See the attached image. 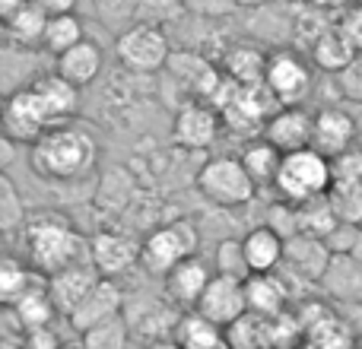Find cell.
Returning a JSON list of instances; mask_svg holds the SVG:
<instances>
[{
	"instance_id": "obj_1",
	"label": "cell",
	"mask_w": 362,
	"mask_h": 349,
	"mask_svg": "<svg viewBox=\"0 0 362 349\" xmlns=\"http://www.w3.org/2000/svg\"><path fill=\"white\" fill-rule=\"evenodd\" d=\"M32 172L45 181H80L99 165V143L80 124L51 127L29 150Z\"/></svg>"
},
{
	"instance_id": "obj_2",
	"label": "cell",
	"mask_w": 362,
	"mask_h": 349,
	"mask_svg": "<svg viewBox=\"0 0 362 349\" xmlns=\"http://www.w3.org/2000/svg\"><path fill=\"white\" fill-rule=\"evenodd\" d=\"M29 267L38 276H54L61 270L89 261V238L80 235L74 223L61 213H35L23 229Z\"/></svg>"
},
{
	"instance_id": "obj_3",
	"label": "cell",
	"mask_w": 362,
	"mask_h": 349,
	"mask_svg": "<svg viewBox=\"0 0 362 349\" xmlns=\"http://www.w3.org/2000/svg\"><path fill=\"white\" fill-rule=\"evenodd\" d=\"M334 184V169H331V159L318 150H299V153H289L283 156L280 174H276V200H286L293 206L302 203H312L318 197H327Z\"/></svg>"
},
{
	"instance_id": "obj_4",
	"label": "cell",
	"mask_w": 362,
	"mask_h": 349,
	"mask_svg": "<svg viewBox=\"0 0 362 349\" xmlns=\"http://www.w3.org/2000/svg\"><path fill=\"white\" fill-rule=\"evenodd\" d=\"M197 244H200V232L191 219H169V223L156 225L144 235L140 242V267L150 276H165L185 264L187 257H197Z\"/></svg>"
},
{
	"instance_id": "obj_5",
	"label": "cell",
	"mask_w": 362,
	"mask_h": 349,
	"mask_svg": "<svg viewBox=\"0 0 362 349\" xmlns=\"http://www.w3.org/2000/svg\"><path fill=\"white\" fill-rule=\"evenodd\" d=\"M197 194L206 203L219 206V210H238L248 206L257 194V184L251 181V174L245 172L238 156H213L197 169Z\"/></svg>"
},
{
	"instance_id": "obj_6",
	"label": "cell",
	"mask_w": 362,
	"mask_h": 349,
	"mask_svg": "<svg viewBox=\"0 0 362 349\" xmlns=\"http://www.w3.org/2000/svg\"><path fill=\"white\" fill-rule=\"evenodd\" d=\"M172 38L159 25L137 23L115 38V57L134 76H156L172 61Z\"/></svg>"
},
{
	"instance_id": "obj_7",
	"label": "cell",
	"mask_w": 362,
	"mask_h": 349,
	"mask_svg": "<svg viewBox=\"0 0 362 349\" xmlns=\"http://www.w3.org/2000/svg\"><path fill=\"white\" fill-rule=\"evenodd\" d=\"M264 89H267V95L276 102V108L305 105V99L315 89L308 54H302V51H296V48L270 51L267 73H264Z\"/></svg>"
},
{
	"instance_id": "obj_8",
	"label": "cell",
	"mask_w": 362,
	"mask_h": 349,
	"mask_svg": "<svg viewBox=\"0 0 362 349\" xmlns=\"http://www.w3.org/2000/svg\"><path fill=\"white\" fill-rule=\"evenodd\" d=\"M89 264L102 276L118 280L140 264V242L124 229H99L89 235Z\"/></svg>"
},
{
	"instance_id": "obj_9",
	"label": "cell",
	"mask_w": 362,
	"mask_h": 349,
	"mask_svg": "<svg viewBox=\"0 0 362 349\" xmlns=\"http://www.w3.org/2000/svg\"><path fill=\"white\" fill-rule=\"evenodd\" d=\"M223 131V114L210 102H185L172 114V140L181 150H210Z\"/></svg>"
},
{
	"instance_id": "obj_10",
	"label": "cell",
	"mask_w": 362,
	"mask_h": 349,
	"mask_svg": "<svg viewBox=\"0 0 362 349\" xmlns=\"http://www.w3.org/2000/svg\"><path fill=\"white\" fill-rule=\"evenodd\" d=\"M296 16H299V4L289 0H274L267 6L248 10L242 29L251 35V42H264L270 48H293L296 42Z\"/></svg>"
},
{
	"instance_id": "obj_11",
	"label": "cell",
	"mask_w": 362,
	"mask_h": 349,
	"mask_svg": "<svg viewBox=\"0 0 362 349\" xmlns=\"http://www.w3.org/2000/svg\"><path fill=\"white\" fill-rule=\"evenodd\" d=\"M312 137H315V112H308L305 105L274 108L270 118L264 121V140L274 143L283 156L308 150V146H312Z\"/></svg>"
},
{
	"instance_id": "obj_12",
	"label": "cell",
	"mask_w": 362,
	"mask_h": 349,
	"mask_svg": "<svg viewBox=\"0 0 362 349\" xmlns=\"http://www.w3.org/2000/svg\"><path fill=\"white\" fill-rule=\"evenodd\" d=\"M48 121H45L42 108H38L35 95L29 86L16 89L4 99V134L13 143H38L48 134Z\"/></svg>"
},
{
	"instance_id": "obj_13",
	"label": "cell",
	"mask_w": 362,
	"mask_h": 349,
	"mask_svg": "<svg viewBox=\"0 0 362 349\" xmlns=\"http://www.w3.org/2000/svg\"><path fill=\"white\" fill-rule=\"evenodd\" d=\"M124 308H127V295H124V289H121V283L102 276L93 286V292L80 302V308H76L67 321L76 333H86V331H93V327L105 324V321L121 318Z\"/></svg>"
},
{
	"instance_id": "obj_14",
	"label": "cell",
	"mask_w": 362,
	"mask_h": 349,
	"mask_svg": "<svg viewBox=\"0 0 362 349\" xmlns=\"http://www.w3.org/2000/svg\"><path fill=\"white\" fill-rule=\"evenodd\" d=\"M197 312L204 318H210L213 324H219L223 331H229L235 321H242L248 314V295H245L242 280H229V276H213L206 292L200 295Z\"/></svg>"
},
{
	"instance_id": "obj_15",
	"label": "cell",
	"mask_w": 362,
	"mask_h": 349,
	"mask_svg": "<svg viewBox=\"0 0 362 349\" xmlns=\"http://www.w3.org/2000/svg\"><path fill=\"white\" fill-rule=\"evenodd\" d=\"M32 95H35L38 108H42L48 127H61V124H74V114L80 108V89L74 83H67L57 70L42 73L29 83Z\"/></svg>"
},
{
	"instance_id": "obj_16",
	"label": "cell",
	"mask_w": 362,
	"mask_h": 349,
	"mask_svg": "<svg viewBox=\"0 0 362 349\" xmlns=\"http://www.w3.org/2000/svg\"><path fill=\"white\" fill-rule=\"evenodd\" d=\"M356 118L340 105H321L315 112V137H312V150L325 153L327 159H337L340 153L356 146Z\"/></svg>"
},
{
	"instance_id": "obj_17",
	"label": "cell",
	"mask_w": 362,
	"mask_h": 349,
	"mask_svg": "<svg viewBox=\"0 0 362 349\" xmlns=\"http://www.w3.org/2000/svg\"><path fill=\"white\" fill-rule=\"evenodd\" d=\"M331 261H334V254H331V248H327L325 238L302 235L299 232L296 238H289L286 242V254H283V267L280 270H289V273L299 276V280L321 286V280H325Z\"/></svg>"
},
{
	"instance_id": "obj_18",
	"label": "cell",
	"mask_w": 362,
	"mask_h": 349,
	"mask_svg": "<svg viewBox=\"0 0 362 349\" xmlns=\"http://www.w3.org/2000/svg\"><path fill=\"white\" fill-rule=\"evenodd\" d=\"M99 280H102V273L89 261L74 264V267H67V270H61V273L48 276V295H51V302H54L57 314L70 318V314L80 308V302L93 292V286Z\"/></svg>"
},
{
	"instance_id": "obj_19",
	"label": "cell",
	"mask_w": 362,
	"mask_h": 349,
	"mask_svg": "<svg viewBox=\"0 0 362 349\" xmlns=\"http://www.w3.org/2000/svg\"><path fill=\"white\" fill-rule=\"evenodd\" d=\"M267 57H270V51H264L261 45H255L251 38H245V42L226 45L223 57H219V70H223L235 86L255 89V86H264Z\"/></svg>"
},
{
	"instance_id": "obj_20",
	"label": "cell",
	"mask_w": 362,
	"mask_h": 349,
	"mask_svg": "<svg viewBox=\"0 0 362 349\" xmlns=\"http://www.w3.org/2000/svg\"><path fill=\"white\" fill-rule=\"evenodd\" d=\"M213 276H216V270H210L200 257H187L185 264H178V267L163 280L165 299H169L175 308L191 312V308H197L200 295L206 292Z\"/></svg>"
},
{
	"instance_id": "obj_21",
	"label": "cell",
	"mask_w": 362,
	"mask_h": 349,
	"mask_svg": "<svg viewBox=\"0 0 362 349\" xmlns=\"http://www.w3.org/2000/svg\"><path fill=\"white\" fill-rule=\"evenodd\" d=\"M54 70L67 83H74L76 89H86V86H93L102 76V70H105V54H102V48L93 38H83L67 54L54 57Z\"/></svg>"
},
{
	"instance_id": "obj_22",
	"label": "cell",
	"mask_w": 362,
	"mask_h": 349,
	"mask_svg": "<svg viewBox=\"0 0 362 349\" xmlns=\"http://www.w3.org/2000/svg\"><path fill=\"white\" fill-rule=\"evenodd\" d=\"M245 257H248L251 273H276L283 267V254H286V238L274 232L267 223L255 225L242 235Z\"/></svg>"
},
{
	"instance_id": "obj_23",
	"label": "cell",
	"mask_w": 362,
	"mask_h": 349,
	"mask_svg": "<svg viewBox=\"0 0 362 349\" xmlns=\"http://www.w3.org/2000/svg\"><path fill=\"white\" fill-rule=\"evenodd\" d=\"M321 292L344 305H362V264L350 254H337L321 280Z\"/></svg>"
},
{
	"instance_id": "obj_24",
	"label": "cell",
	"mask_w": 362,
	"mask_h": 349,
	"mask_svg": "<svg viewBox=\"0 0 362 349\" xmlns=\"http://www.w3.org/2000/svg\"><path fill=\"white\" fill-rule=\"evenodd\" d=\"M229 349H280V318H261V314H245L242 321L226 331Z\"/></svg>"
},
{
	"instance_id": "obj_25",
	"label": "cell",
	"mask_w": 362,
	"mask_h": 349,
	"mask_svg": "<svg viewBox=\"0 0 362 349\" xmlns=\"http://www.w3.org/2000/svg\"><path fill=\"white\" fill-rule=\"evenodd\" d=\"M245 295H248V312L261 318H280L286 308V280L276 273H251L245 280Z\"/></svg>"
},
{
	"instance_id": "obj_26",
	"label": "cell",
	"mask_w": 362,
	"mask_h": 349,
	"mask_svg": "<svg viewBox=\"0 0 362 349\" xmlns=\"http://www.w3.org/2000/svg\"><path fill=\"white\" fill-rule=\"evenodd\" d=\"M356 54L359 51L346 42V35L337 29V23H334V29H327L325 35L318 38V45L308 51V61H312L325 76H340L353 61H356Z\"/></svg>"
},
{
	"instance_id": "obj_27",
	"label": "cell",
	"mask_w": 362,
	"mask_h": 349,
	"mask_svg": "<svg viewBox=\"0 0 362 349\" xmlns=\"http://www.w3.org/2000/svg\"><path fill=\"white\" fill-rule=\"evenodd\" d=\"M175 343L181 349H229L226 346V331L219 324H213L210 318L191 308V312H181L178 327H175Z\"/></svg>"
},
{
	"instance_id": "obj_28",
	"label": "cell",
	"mask_w": 362,
	"mask_h": 349,
	"mask_svg": "<svg viewBox=\"0 0 362 349\" xmlns=\"http://www.w3.org/2000/svg\"><path fill=\"white\" fill-rule=\"evenodd\" d=\"M48 13L42 10V6L32 0L25 10H19L13 19H6L4 23V32H6V42L13 45V48H25V51H35L42 48L45 42V29H48Z\"/></svg>"
},
{
	"instance_id": "obj_29",
	"label": "cell",
	"mask_w": 362,
	"mask_h": 349,
	"mask_svg": "<svg viewBox=\"0 0 362 349\" xmlns=\"http://www.w3.org/2000/svg\"><path fill=\"white\" fill-rule=\"evenodd\" d=\"M238 159H242L245 172L251 174V181L257 184V191L276 184V174H280V165H283V153L276 150L274 143H267V140H255L251 146H245V153Z\"/></svg>"
},
{
	"instance_id": "obj_30",
	"label": "cell",
	"mask_w": 362,
	"mask_h": 349,
	"mask_svg": "<svg viewBox=\"0 0 362 349\" xmlns=\"http://www.w3.org/2000/svg\"><path fill=\"white\" fill-rule=\"evenodd\" d=\"M86 38V29H83V19L76 13H61V16H51L48 19V29H45V42H42V51L51 57H61L67 54L70 48Z\"/></svg>"
},
{
	"instance_id": "obj_31",
	"label": "cell",
	"mask_w": 362,
	"mask_h": 349,
	"mask_svg": "<svg viewBox=\"0 0 362 349\" xmlns=\"http://www.w3.org/2000/svg\"><path fill=\"white\" fill-rule=\"evenodd\" d=\"M32 283H35L32 267H25L16 257H4V264H0V299H4L6 308L19 305L29 292H35Z\"/></svg>"
},
{
	"instance_id": "obj_32",
	"label": "cell",
	"mask_w": 362,
	"mask_h": 349,
	"mask_svg": "<svg viewBox=\"0 0 362 349\" xmlns=\"http://www.w3.org/2000/svg\"><path fill=\"white\" fill-rule=\"evenodd\" d=\"M327 29H334L331 23V13L318 10V6H308V4H299V16H296V42L293 48L308 54V51L318 45V38L325 35Z\"/></svg>"
},
{
	"instance_id": "obj_33",
	"label": "cell",
	"mask_w": 362,
	"mask_h": 349,
	"mask_svg": "<svg viewBox=\"0 0 362 349\" xmlns=\"http://www.w3.org/2000/svg\"><path fill=\"white\" fill-rule=\"evenodd\" d=\"M29 216H25V200L19 187L13 184L10 174H0V232L4 235H16L25 229Z\"/></svg>"
},
{
	"instance_id": "obj_34",
	"label": "cell",
	"mask_w": 362,
	"mask_h": 349,
	"mask_svg": "<svg viewBox=\"0 0 362 349\" xmlns=\"http://www.w3.org/2000/svg\"><path fill=\"white\" fill-rule=\"evenodd\" d=\"M337 225H340V219H337V213H334V206L327 197H318V200H312V203L299 206V232L302 235L327 238Z\"/></svg>"
},
{
	"instance_id": "obj_35",
	"label": "cell",
	"mask_w": 362,
	"mask_h": 349,
	"mask_svg": "<svg viewBox=\"0 0 362 349\" xmlns=\"http://www.w3.org/2000/svg\"><path fill=\"white\" fill-rule=\"evenodd\" d=\"M93 10H95V19L108 32H115V38H118L121 32L137 25L140 0H93Z\"/></svg>"
},
{
	"instance_id": "obj_36",
	"label": "cell",
	"mask_w": 362,
	"mask_h": 349,
	"mask_svg": "<svg viewBox=\"0 0 362 349\" xmlns=\"http://www.w3.org/2000/svg\"><path fill=\"white\" fill-rule=\"evenodd\" d=\"M213 270L219 276H229V280H248L251 267H248V257H245V244L242 238H223L213 251Z\"/></svg>"
},
{
	"instance_id": "obj_37",
	"label": "cell",
	"mask_w": 362,
	"mask_h": 349,
	"mask_svg": "<svg viewBox=\"0 0 362 349\" xmlns=\"http://www.w3.org/2000/svg\"><path fill=\"white\" fill-rule=\"evenodd\" d=\"M83 337V349H127V340H131V324H127V318L121 314V318L115 321H105V324L93 327V331L80 333Z\"/></svg>"
},
{
	"instance_id": "obj_38",
	"label": "cell",
	"mask_w": 362,
	"mask_h": 349,
	"mask_svg": "<svg viewBox=\"0 0 362 349\" xmlns=\"http://www.w3.org/2000/svg\"><path fill=\"white\" fill-rule=\"evenodd\" d=\"M327 200H331L340 223L362 225V184H337L334 181L331 191H327Z\"/></svg>"
},
{
	"instance_id": "obj_39",
	"label": "cell",
	"mask_w": 362,
	"mask_h": 349,
	"mask_svg": "<svg viewBox=\"0 0 362 349\" xmlns=\"http://www.w3.org/2000/svg\"><path fill=\"white\" fill-rule=\"evenodd\" d=\"M187 13L185 0H140L137 10V23L146 25H159V29H169L175 25L181 16Z\"/></svg>"
},
{
	"instance_id": "obj_40",
	"label": "cell",
	"mask_w": 362,
	"mask_h": 349,
	"mask_svg": "<svg viewBox=\"0 0 362 349\" xmlns=\"http://www.w3.org/2000/svg\"><path fill=\"white\" fill-rule=\"evenodd\" d=\"M264 223H267L274 232H280V235L289 242V238L299 235V206L286 203V200H276V203L267 210V219H264Z\"/></svg>"
},
{
	"instance_id": "obj_41",
	"label": "cell",
	"mask_w": 362,
	"mask_h": 349,
	"mask_svg": "<svg viewBox=\"0 0 362 349\" xmlns=\"http://www.w3.org/2000/svg\"><path fill=\"white\" fill-rule=\"evenodd\" d=\"M331 169L337 184H362V146H353L337 159H331Z\"/></svg>"
},
{
	"instance_id": "obj_42",
	"label": "cell",
	"mask_w": 362,
	"mask_h": 349,
	"mask_svg": "<svg viewBox=\"0 0 362 349\" xmlns=\"http://www.w3.org/2000/svg\"><path fill=\"white\" fill-rule=\"evenodd\" d=\"M185 6L191 16L210 19V23H223V19H229L238 10L235 0H185Z\"/></svg>"
},
{
	"instance_id": "obj_43",
	"label": "cell",
	"mask_w": 362,
	"mask_h": 349,
	"mask_svg": "<svg viewBox=\"0 0 362 349\" xmlns=\"http://www.w3.org/2000/svg\"><path fill=\"white\" fill-rule=\"evenodd\" d=\"M337 89H340V99L362 105V54H356V61L337 76Z\"/></svg>"
},
{
	"instance_id": "obj_44",
	"label": "cell",
	"mask_w": 362,
	"mask_h": 349,
	"mask_svg": "<svg viewBox=\"0 0 362 349\" xmlns=\"http://www.w3.org/2000/svg\"><path fill=\"white\" fill-rule=\"evenodd\" d=\"M337 29L344 32L346 42H350L353 48L362 54V4H353V6H346V10L340 13Z\"/></svg>"
},
{
	"instance_id": "obj_45",
	"label": "cell",
	"mask_w": 362,
	"mask_h": 349,
	"mask_svg": "<svg viewBox=\"0 0 362 349\" xmlns=\"http://www.w3.org/2000/svg\"><path fill=\"white\" fill-rule=\"evenodd\" d=\"M356 232H359V225L340 223L337 229H334L331 235L325 238L327 248H331V254H334V257H337V254H350V251H353V242H356Z\"/></svg>"
},
{
	"instance_id": "obj_46",
	"label": "cell",
	"mask_w": 362,
	"mask_h": 349,
	"mask_svg": "<svg viewBox=\"0 0 362 349\" xmlns=\"http://www.w3.org/2000/svg\"><path fill=\"white\" fill-rule=\"evenodd\" d=\"M23 349H61V340L51 327H38V331L23 333Z\"/></svg>"
},
{
	"instance_id": "obj_47",
	"label": "cell",
	"mask_w": 362,
	"mask_h": 349,
	"mask_svg": "<svg viewBox=\"0 0 362 349\" xmlns=\"http://www.w3.org/2000/svg\"><path fill=\"white\" fill-rule=\"evenodd\" d=\"M48 16H61V13H76V4L80 0H35Z\"/></svg>"
},
{
	"instance_id": "obj_48",
	"label": "cell",
	"mask_w": 362,
	"mask_h": 349,
	"mask_svg": "<svg viewBox=\"0 0 362 349\" xmlns=\"http://www.w3.org/2000/svg\"><path fill=\"white\" fill-rule=\"evenodd\" d=\"M308 6H318V10H325V13H344L346 6H353L356 0H305Z\"/></svg>"
},
{
	"instance_id": "obj_49",
	"label": "cell",
	"mask_w": 362,
	"mask_h": 349,
	"mask_svg": "<svg viewBox=\"0 0 362 349\" xmlns=\"http://www.w3.org/2000/svg\"><path fill=\"white\" fill-rule=\"evenodd\" d=\"M29 4H32V0H0V19L6 23V19H13L19 10H25Z\"/></svg>"
},
{
	"instance_id": "obj_50",
	"label": "cell",
	"mask_w": 362,
	"mask_h": 349,
	"mask_svg": "<svg viewBox=\"0 0 362 349\" xmlns=\"http://www.w3.org/2000/svg\"><path fill=\"white\" fill-rule=\"evenodd\" d=\"M13 140H0V169H10V162H13Z\"/></svg>"
},
{
	"instance_id": "obj_51",
	"label": "cell",
	"mask_w": 362,
	"mask_h": 349,
	"mask_svg": "<svg viewBox=\"0 0 362 349\" xmlns=\"http://www.w3.org/2000/svg\"><path fill=\"white\" fill-rule=\"evenodd\" d=\"M235 4H238V10H257V6H267L274 0H235Z\"/></svg>"
},
{
	"instance_id": "obj_52",
	"label": "cell",
	"mask_w": 362,
	"mask_h": 349,
	"mask_svg": "<svg viewBox=\"0 0 362 349\" xmlns=\"http://www.w3.org/2000/svg\"><path fill=\"white\" fill-rule=\"evenodd\" d=\"M350 257H353V261H356V264H362V225H359V232H356V242H353Z\"/></svg>"
},
{
	"instance_id": "obj_53",
	"label": "cell",
	"mask_w": 362,
	"mask_h": 349,
	"mask_svg": "<svg viewBox=\"0 0 362 349\" xmlns=\"http://www.w3.org/2000/svg\"><path fill=\"white\" fill-rule=\"evenodd\" d=\"M144 349H181L175 340H156V343H144Z\"/></svg>"
},
{
	"instance_id": "obj_54",
	"label": "cell",
	"mask_w": 362,
	"mask_h": 349,
	"mask_svg": "<svg viewBox=\"0 0 362 349\" xmlns=\"http://www.w3.org/2000/svg\"><path fill=\"white\" fill-rule=\"evenodd\" d=\"M289 4H305V0H289Z\"/></svg>"
}]
</instances>
